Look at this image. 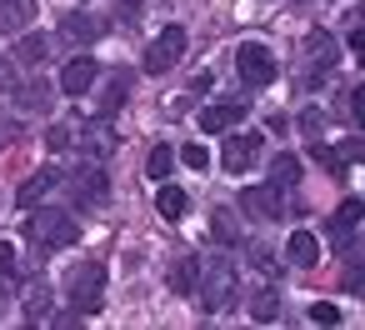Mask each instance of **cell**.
Returning <instances> with one entry per match:
<instances>
[{"label": "cell", "mask_w": 365, "mask_h": 330, "mask_svg": "<svg viewBox=\"0 0 365 330\" xmlns=\"http://www.w3.org/2000/svg\"><path fill=\"white\" fill-rule=\"evenodd\" d=\"M170 165H175V155H170V145H155V150H150V160H145V170H150V180H165V175H170Z\"/></svg>", "instance_id": "obj_25"}, {"label": "cell", "mask_w": 365, "mask_h": 330, "mask_svg": "<svg viewBox=\"0 0 365 330\" xmlns=\"http://www.w3.org/2000/svg\"><path fill=\"white\" fill-rule=\"evenodd\" d=\"M210 235H215V245H240L235 215H230V210H215V215H210Z\"/></svg>", "instance_id": "obj_22"}, {"label": "cell", "mask_w": 365, "mask_h": 330, "mask_svg": "<svg viewBox=\"0 0 365 330\" xmlns=\"http://www.w3.org/2000/svg\"><path fill=\"white\" fill-rule=\"evenodd\" d=\"M280 315V295L275 290H255L250 295V320H275Z\"/></svg>", "instance_id": "obj_23"}, {"label": "cell", "mask_w": 365, "mask_h": 330, "mask_svg": "<svg viewBox=\"0 0 365 330\" xmlns=\"http://www.w3.org/2000/svg\"><path fill=\"white\" fill-rule=\"evenodd\" d=\"M125 100V71H115L110 81H106V100H101V115H110L115 105Z\"/></svg>", "instance_id": "obj_24"}, {"label": "cell", "mask_w": 365, "mask_h": 330, "mask_svg": "<svg viewBox=\"0 0 365 330\" xmlns=\"http://www.w3.org/2000/svg\"><path fill=\"white\" fill-rule=\"evenodd\" d=\"M235 71H240V81H245L250 91L270 86V81H275V56H270V46H260V41H245V46L235 51Z\"/></svg>", "instance_id": "obj_4"}, {"label": "cell", "mask_w": 365, "mask_h": 330, "mask_svg": "<svg viewBox=\"0 0 365 330\" xmlns=\"http://www.w3.org/2000/svg\"><path fill=\"white\" fill-rule=\"evenodd\" d=\"M180 56H185V31H180V26H165V31L145 46V76H165Z\"/></svg>", "instance_id": "obj_5"}, {"label": "cell", "mask_w": 365, "mask_h": 330, "mask_svg": "<svg viewBox=\"0 0 365 330\" xmlns=\"http://www.w3.org/2000/svg\"><path fill=\"white\" fill-rule=\"evenodd\" d=\"M101 36H106V21H96V16H81L76 11V16L61 21V41L66 46H96Z\"/></svg>", "instance_id": "obj_13"}, {"label": "cell", "mask_w": 365, "mask_h": 330, "mask_svg": "<svg viewBox=\"0 0 365 330\" xmlns=\"http://www.w3.org/2000/svg\"><path fill=\"white\" fill-rule=\"evenodd\" d=\"M46 100H51V86H26L21 91V105L26 110H46Z\"/></svg>", "instance_id": "obj_26"}, {"label": "cell", "mask_w": 365, "mask_h": 330, "mask_svg": "<svg viewBox=\"0 0 365 330\" xmlns=\"http://www.w3.org/2000/svg\"><path fill=\"white\" fill-rule=\"evenodd\" d=\"M101 295H106V265L101 260H81L71 265L66 275V300H71V315H96L101 310Z\"/></svg>", "instance_id": "obj_1"}, {"label": "cell", "mask_w": 365, "mask_h": 330, "mask_svg": "<svg viewBox=\"0 0 365 330\" xmlns=\"http://www.w3.org/2000/svg\"><path fill=\"white\" fill-rule=\"evenodd\" d=\"M61 185H71V195H76V205H101L106 195H110V180H106V170L101 165H81L76 175H61Z\"/></svg>", "instance_id": "obj_7"}, {"label": "cell", "mask_w": 365, "mask_h": 330, "mask_svg": "<svg viewBox=\"0 0 365 330\" xmlns=\"http://www.w3.org/2000/svg\"><path fill=\"white\" fill-rule=\"evenodd\" d=\"M36 21V0H0V36H21Z\"/></svg>", "instance_id": "obj_14"}, {"label": "cell", "mask_w": 365, "mask_h": 330, "mask_svg": "<svg viewBox=\"0 0 365 330\" xmlns=\"http://www.w3.org/2000/svg\"><path fill=\"white\" fill-rule=\"evenodd\" d=\"M51 285L46 280H31V290H26V320L31 325H41V320H51Z\"/></svg>", "instance_id": "obj_18"}, {"label": "cell", "mask_w": 365, "mask_h": 330, "mask_svg": "<svg viewBox=\"0 0 365 330\" xmlns=\"http://www.w3.org/2000/svg\"><path fill=\"white\" fill-rule=\"evenodd\" d=\"M195 120H200L205 135H225V130H235V125L245 120V100H215V105H205Z\"/></svg>", "instance_id": "obj_9"}, {"label": "cell", "mask_w": 365, "mask_h": 330, "mask_svg": "<svg viewBox=\"0 0 365 330\" xmlns=\"http://www.w3.org/2000/svg\"><path fill=\"white\" fill-rule=\"evenodd\" d=\"M96 81H101V66H96L91 56H76V61H66V71H61V91H66V96H91Z\"/></svg>", "instance_id": "obj_11"}, {"label": "cell", "mask_w": 365, "mask_h": 330, "mask_svg": "<svg viewBox=\"0 0 365 330\" xmlns=\"http://www.w3.org/2000/svg\"><path fill=\"white\" fill-rule=\"evenodd\" d=\"M6 275H16V250L0 240V280H6Z\"/></svg>", "instance_id": "obj_32"}, {"label": "cell", "mask_w": 365, "mask_h": 330, "mask_svg": "<svg viewBox=\"0 0 365 330\" xmlns=\"http://www.w3.org/2000/svg\"><path fill=\"white\" fill-rule=\"evenodd\" d=\"M46 145H51V150H66V145H76V140H71V125H51Z\"/></svg>", "instance_id": "obj_31"}, {"label": "cell", "mask_w": 365, "mask_h": 330, "mask_svg": "<svg viewBox=\"0 0 365 330\" xmlns=\"http://www.w3.org/2000/svg\"><path fill=\"white\" fill-rule=\"evenodd\" d=\"M255 155H260V135H255V130H250V135H230V130H225L220 165H225L230 175H245V170L255 165Z\"/></svg>", "instance_id": "obj_8"}, {"label": "cell", "mask_w": 365, "mask_h": 330, "mask_svg": "<svg viewBox=\"0 0 365 330\" xmlns=\"http://www.w3.org/2000/svg\"><path fill=\"white\" fill-rule=\"evenodd\" d=\"M165 285L175 290V295H195V285H200V260H175L170 270H165Z\"/></svg>", "instance_id": "obj_17"}, {"label": "cell", "mask_w": 365, "mask_h": 330, "mask_svg": "<svg viewBox=\"0 0 365 330\" xmlns=\"http://www.w3.org/2000/svg\"><path fill=\"white\" fill-rule=\"evenodd\" d=\"M155 210H160L165 220H180V215L190 210V195H185L180 185H160V190H155Z\"/></svg>", "instance_id": "obj_20"}, {"label": "cell", "mask_w": 365, "mask_h": 330, "mask_svg": "<svg viewBox=\"0 0 365 330\" xmlns=\"http://www.w3.org/2000/svg\"><path fill=\"white\" fill-rule=\"evenodd\" d=\"M330 155H335L340 170H345V165H360V140L350 135V140H340V150H330Z\"/></svg>", "instance_id": "obj_28"}, {"label": "cell", "mask_w": 365, "mask_h": 330, "mask_svg": "<svg viewBox=\"0 0 365 330\" xmlns=\"http://www.w3.org/2000/svg\"><path fill=\"white\" fill-rule=\"evenodd\" d=\"M56 185H61V170H56V165H46V170H36V175L16 190V205H36V200H46Z\"/></svg>", "instance_id": "obj_15"}, {"label": "cell", "mask_w": 365, "mask_h": 330, "mask_svg": "<svg viewBox=\"0 0 365 330\" xmlns=\"http://www.w3.org/2000/svg\"><path fill=\"white\" fill-rule=\"evenodd\" d=\"M240 210H245L250 220H280V215H285V190L270 185V180L245 185V190H240Z\"/></svg>", "instance_id": "obj_6"}, {"label": "cell", "mask_w": 365, "mask_h": 330, "mask_svg": "<svg viewBox=\"0 0 365 330\" xmlns=\"http://www.w3.org/2000/svg\"><path fill=\"white\" fill-rule=\"evenodd\" d=\"M320 130H325V110H315V105H310V110H300V135H310V140H315Z\"/></svg>", "instance_id": "obj_27"}, {"label": "cell", "mask_w": 365, "mask_h": 330, "mask_svg": "<svg viewBox=\"0 0 365 330\" xmlns=\"http://www.w3.org/2000/svg\"><path fill=\"white\" fill-rule=\"evenodd\" d=\"M355 235H360V200H345L330 220V250H355Z\"/></svg>", "instance_id": "obj_12"}, {"label": "cell", "mask_w": 365, "mask_h": 330, "mask_svg": "<svg viewBox=\"0 0 365 330\" xmlns=\"http://www.w3.org/2000/svg\"><path fill=\"white\" fill-rule=\"evenodd\" d=\"M310 320H315V325H340V305L315 300V305H310Z\"/></svg>", "instance_id": "obj_29"}, {"label": "cell", "mask_w": 365, "mask_h": 330, "mask_svg": "<svg viewBox=\"0 0 365 330\" xmlns=\"http://www.w3.org/2000/svg\"><path fill=\"white\" fill-rule=\"evenodd\" d=\"M300 170H305V165H300V155H290V150H280V155L270 160V185H280V190H290V185L300 180Z\"/></svg>", "instance_id": "obj_19"}, {"label": "cell", "mask_w": 365, "mask_h": 330, "mask_svg": "<svg viewBox=\"0 0 365 330\" xmlns=\"http://www.w3.org/2000/svg\"><path fill=\"white\" fill-rule=\"evenodd\" d=\"M180 160H185L190 170H205V165H210V150H205V145H185V150H180Z\"/></svg>", "instance_id": "obj_30"}, {"label": "cell", "mask_w": 365, "mask_h": 330, "mask_svg": "<svg viewBox=\"0 0 365 330\" xmlns=\"http://www.w3.org/2000/svg\"><path fill=\"white\" fill-rule=\"evenodd\" d=\"M285 260L300 265V270H310V265L320 260V240H315L310 230H290V240H285Z\"/></svg>", "instance_id": "obj_16"}, {"label": "cell", "mask_w": 365, "mask_h": 330, "mask_svg": "<svg viewBox=\"0 0 365 330\" xmlns=\"http://www.w3.org/2000/svg\"><path fill=\"white\" fill-rule=\"evenodd\" d=\"M26 230H31V240H36L41 250H66V245L81 240V220H76L71 210H36V215L26 220Z\"/></svg>", "instance_id": "obj_3"}, {"label": "cell", "mask_w": 365, "mask_h": 330, "mask_svg": "<svg viewBox=\"0 0 365 330\" xmlns=\"http://www.w3.org/2000/svg\"><path fill=\"white\" fill-rule=\"evenodd\" d=\"M255 265H260L265 275H275V260H270V250H260V245H255Z\"/></svg>", "instance_id": "obj_33"}, {"label": "cell", "mask_w": 365, "mask_h": 330, "mask_svg": "<svg viewBox=\"0 0 365 330\" xmlns=\"http://www.w3.org/2000/svg\"><path fill=\"white\" fill-rule=\"evenodd\" d=\"M195 290H200V310L215 315V310H230L240 300V275H235L230 260H210V270H200V285Z\"/></svg>", "instance_id": "obj_2"}, {"label": "cell", "mask_w": 365, "mask_h": 330, "mask_svg": "<svg viewBox=\"0 0 365 330\" xmlns=\"http://www.w3.org/2000/svg\"><path fill=\"white\" fill-rule=\"evenodd\" d=\"M16 56H21L26 66H41V61L51 56V41H46L41 31H21V46H16Z\"/></svg>", "instance_id": "obj_21"}, {"label": "cell", "mask_w": 365, "mask_h": 330, "mask_svg": "<svg viewBox=\"0 0 365 330\" xmlns=\"http://www.w3.org/2000/svg\"><path fill=\"white\" fill-rule=\"evenodd\" d=\"M350 51H355V56H365V31H360V26L350 31Z\"/></svg>", "instance_id": "obj_34"}, {"label": "cell", "mask_w": 365, "mask_h": 330, "mask_svg": "<svg viewBox=\"0 0 365 330\" xmlns=\"http://www.w3.org/2000/svg\"><path fill=\"white\" fill-rule=\"evenodd\" d=\"M305 56H310V66H315L310 76L320 81V76H330V71H335V61H340V46H335V36H330V31H320V26H315V31L305 36Z\"/></svg>", "instance_id": "obj_10"}]
</instances>
